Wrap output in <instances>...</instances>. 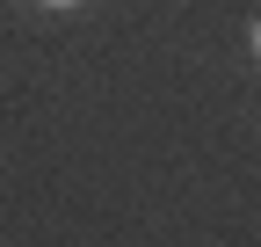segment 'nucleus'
<instances>
[{"instance_id": "f257e3e1", "label": "nucleus", "mask_w": 261, "mask_h": 247, "mask_svg": "<svg viewBox=\"0 0 261 247\" xmlns=\"http://www.w3.org/2000/svg\"><path fill=\"white\" fill-rule=\"evenodd\" d=\"M44 8H58V15H73V8H87V0H44Z\"/></svg>"}]
</instances>
